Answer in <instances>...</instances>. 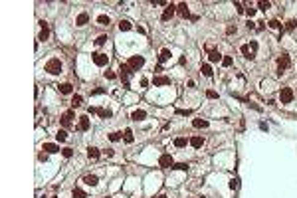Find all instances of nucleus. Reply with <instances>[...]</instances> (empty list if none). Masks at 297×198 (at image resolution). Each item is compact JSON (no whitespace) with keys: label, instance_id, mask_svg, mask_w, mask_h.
<instances>
[{"label":"nucleus","instance_id":"nucleus-47","mask_svg":"<svg viewBox=\"0 0 297 198\" xmlns=\"http://www.w3.org/2000/svg\"><path fill=\"white\" fill-rule=\"evenodd\" d=\"M250 48H252V52H256V50H258V42H250Z\"/></svg>","mask_w":297,"mask_h":198},{"label":"nucleus","instance_id":"nucleus-9","mask_svg":"<svg viewBox=\"0 0 297 198\" xmlns=\"http://www.w3.org/2000/svg\"><path fill=\"white\" fill-rule=\"evenodd\" d=\"M79 131H89V127H91V121H89V117L87 115H81L79 117Z\"/></svg>","mask_w":297,"mask_h":198},{"label":"nucleus","instance_id":"nucleus-22","mask_svg":"<svg viewBox=\"0 0 297 198\" xmlns=\"http://www.w3.org/2000/svg\"><path fill=\"white\" fill-rule=\"evenodd\" d=\"M192 125H194L196 129H206V127H208V121H204V119H194V121H192Z\"/></svg>","mask_w":297,"mask_h":198},{"label":"nucleus","instance_id":"nucleus-53","mask_svg":"<svg viewBox=\"0 0 297 198\" xmlns=\"http://www.w3.org/2000/svg\"><path fill=\"white\" fill-rule=\"evenodd\" d=\"M198 198H204V196H198Z\"/></svg>","mask_w":297,"mask_h":198},{"label":"nucleus","instance_id":"nucleus-43","mask_svg":"<svg viewBox=\"0 0 297 198\" xmlns=\"http://www.w3.org/2000/svg\"><path fill=\"white\" fill-rule=\"evenodd\" d=\"M230 188H232V190H236V188H238V180H236V178L230 180Z\"/></svg>","mask_w":297,"mask_h":198},{"label":"nucleus","instance_id":"nucleus-37","mask_svg":"<svg viewBox=\"0 0 297 198\" xmlns=\"http://www.w3.org/2000/svg\"><path fill=\"white\" fill-rule=\"evenodd\" d=\"M258 8L265 12V10H269V8H271V2H260V4H258Z\"/></svg>","mask_w":297,"mask_h":198},{"label":"nucleus","instance_id":"nucleus-40","mask_svg":"<svg viewBox=\"0 0 297 198\" xmlns=\"http://www.w3.org/2000/svg\"><path fill=\"white\" fill-rule=\"evenodd\" d=\"M285 28H287V30H295V28H297V22H295V20H289V22L285 24Z\"/></svg>","mask_w":297,"mask_h":198},{"label":"nucleus","instance_id":"nucleus-21","mask_svg":"<svg viewBox=\"0 0 297 198\" xmlns=\"http://www.w3.org/2000/svg\"><path fill=\"white\" fill-rule=\"evenodd\" d=\"M202 143H204L202 137H192V139H190V145L194 147V149H200V147H202Z\"/></svg>","mask_w":297,"mask_h":198},{"label":"nucleus","instance_id":"nucleus-2","mask_svg":"<svg viewBox=\"0 0 297 198\" xmlns=\"http://www.w3.org/2000/svg\"><path fill=\"white\" fill-rule=\"evenodd\" d=\"M127 64H129V67H131L133 71H137V69H141V67L145 65V58L143 56H131Z\"/></svg>","mask_w":297,"mask_h":198},{"label":"nucleus","instance_id":"nucleus-12","mask_svg":"<svg viewBox=\"0 0 297 198\" xmlns=\"http://www.w3.org/2000/svg\"><path fill=\"white\" fill-rule=\"evenodd\" d=\"M42 151H46L48 155H54V153H60V147H58V145H54V143H44Z\"/></svg>","mask_w":297,"mask_h":198},{"label":"nucleus","instance_id":"nucleus-26","mask_svg":"<svg viewBox=\"0 0 297 198\" xmlns=\"http://www.w3.org/2000/svg\"><path fill=\"white\" fill-rule=\"evenodd\" d=\"M200 71H202V73L206 75V77H210V75H212V67H210V64H202Z\"/></svg>","mask_w":297,"mask_h":198},{"label":"nucleus","instance_id":"nucleus-11","mask_svg":"<svg viewBox=\"0 0 297 198\" xmlns=\"http://www.w3.org/2000/svg\"><path fill=\"white\" fill-rule=\"evenodd\" d=\"M176 12L182 16V18H188V16H190V10H188V4L186 2H180V4H178V6H176Z\"/></svg>","mask_w":297,"mask_h":198},{"label":"nucleus","instance_id":"nucleus-33","mask_svg":"<svg viewBox=\"0 0 297 198\" xmlns=\"http://www.w3.org/2000/svg\"><path fill=\"white\" fill-rule=\"evenodd\" d=\"M81 105V95H73L72 97V107H79Z\"/></svg>","mask_w":297,"mask_h":198},{"label":"nucleus","instance_id":"nucleus-45","mask_svg":"<svg viewBox=\"0 0 297 198\" xmlns=\"http://www.w3.org/2000/svg\"><path fill=\"white\" fill-rule=\"evenodd\" d=\"M105 77L107 79H115V73H113V71H105Z\"/></svg>","mask_w":297,"mask_h":198},{"label":"nucleus","instance_id":"nucleus-3","mask_svg":"<svg viewBox=\"0 0 297 198\" xmlns=\"http://www.w3.org/2000/svg\"><path fill=\"white\" fill-rule=\"evenodd\" d=\"M279 101H281L283 105L293 101V91H291V87H281V91H279Z\"/></svg>","mask_w":297,"mask_h":198},{"label":"nucleus","instance_id":"nucleus-51","mask_svg":"<svg viewBox=\"0 0 297 198\" xmlns=\"http://www.w3.org/2000/svg\"><path fill=\"white\" fill-rule=\"evenodd\" d=\"M103 153H105L107 157H113V149H107V151H103Z\"/></svg>","mask_w":297,"mask_h":198},{"label":"nucleus","instance_id":"nucleus-23","mask_svg":"<svg viewBox=\"0 0 297 198\" xmlns=\"http://www.w3.org/2000/svg\"><path fill=\"white\" fill-rule=\"evenodd\" d=\"M131 22H129V20H121V22H119V30L121 32H127V30H131Z\"/></svg>","mask_w":297,"mask_h":198},{"label":"nucleus","instance_id":"nucleus-14","mask_svg":"<svg viewBox=\"0 0 297 198\" xmlns=\"http://www.w3.org/2000/svg\"><path fill=\"white\" fill-rule=\"evenodd\" d=\"M40 26H42V32H40V38H38V40H42V42H44V40H48V36H50V30H48V24H46L44 20L40 22Z\"/></svg>","mask_w":297,"mask_h":198},{"label":"nucleus","instance_id":"nucleus-38","mask_svg":"<svg viewBox=\"0 0 297 198\" xmlns=\"http://www.w3.org/2000/svg\"><path fill=\"white\" fill-rule=\"evenodd\" d=\"M206 97H208V99H218V93H216L214 89H208V91H206Z\"/></svg>","mask_w":297,"mask_h":198},{"label":"nucleus","instance_id":"nucleus-49","mask_svg":"<svg viewBox=\"0 0 297 198\" xmlns=\"http://www.w3.org/2000/svg\"><path fill=\"white\" fill-rule=\"evenodd\" d=\"M226 32H228V34H236V26H230V28H228Z\"/></svg>","mask_w":297,"mask_h":198},{"label":"nucleus","instance_id":"nucleus-18","mask_svg":"<svg viewBox=\"0 0 297 198\" xmlns=\"http://www.w3.org/2000/svg\"><path fill=\"white\" fill-rule=\"evenodd\" d=\"M99 155L101 153H99V149H95V147H89V149H87V157H89L91 161H97Z\"/></svg>","mask_w":297,"mask_h":198},{"label":"nucleus","instance_id":"nucleus-39","mask_svg":"<svg viewBox=\"0 0 297 198\" xmlns=\"http://www.w3.org/2000/svg\"><path fill=\"white\" fill-rule=\"evenodd\" d=\"M61 155H64L65 159H72L73 157V151L72 149H64V151H61Z\"/></svg>","mask_w":297,"mask_h":198},{"label":"nucleus","instance_id":"nucleus-17","mask_svg":"<svg viewBox=\"0 0 297 198\" xmlns=\"http://www.w3.org/2000/svg\"><path fill=\"white\" fill-rule=\"evenodd\" d=\"M58 89H60V93H64V95H69L73 91V85L72 83H61L60 87H58Z\"/></svg>","mask_w":297,"mask_h":198},{"label":"nucleus","instance_id":"nucleus-42","mask_svg":"<svg viewBox=\"0 0 297 198\" xmlns=\"http://www.w3.org/2000/svg\"><path fill=\"white\" fill-rule=\"evenodd\" d=\"M176 113H178V115H190L192 111H190V109H178Z\"/></svg>","mask_w":297,"mask_h":198},{"label":"nucleus","instance_id":"nucleus-7","mask_svg":"<svg viewBox=\"0 0 297 198\" xmlns=\"http://www.w3.org/2000/svg\"><path fill=\"white\" fill-rule=\"evenodd\" d=\"M174 12H176V6H174V4H169V6L165 8V12H162V16H161V18L165 20V22H169V20L174 16Z\"/></svg>","mask_w":297,"mask_h":198},{"label":"nucleus","instance_id":"nucleus-50","mask_svg":"<svg viewBox=\"0 0 297 198\" xmlns=\"http://www.w3.org/2000/svg\"><path fill=\"white\" fill-rule=\"evenodd\" d=\"M149 85V79H141V87H147Z\"/></svg>","mask_w":297,"mask_h":198},{"label":"nucleus","instance_id":"nucleus-35","mask_svg":"<svg viewBox=\"0 0 297 198\" xmlns=\"http://www.w3.org/2000/svg\"><path fill=\"white\" fill-rule=\"evenodd\" d=\"M232 64H234V60H232L230 56H224V58H222V65H224V67H230Z\"/></svg>","mask_w":297,"mask_h":198},{"label":"nucleus","instance_id":"nucleus-30","mask_svg":"<svg viewBox=\"0 0 297 198\" xmlns=\"http://www.w3.org/2000/svg\"><path fill=\"white\" fill-rule=\"evenodd\" d=\"M56 139H58V141H60V143H64L65 139H68V133H65L64 129H61V131H58V133H56Z\"/></svg>","mask_w":297,"mask_h":198},{"label":"nucleus","instance_id":"nucleus-34","mask_svg":"<svg viewBox=\"0 0 297 198\" xmlns=\"http://www.w3.org/2000/svg\"><path fill=\"white\" fill-rule=\"evenodd\" d=\"M269 28H273V30H281V22H279V20H269Z\"/></svg>","mask_w":297,"mask_h":198},{"label":"nucleus","instance_id":"nucleus-19","mask_svg":"<svg viewBox=\"0 0 297 198\" xmlns=\"http://www.w3.org/2000/svg\"><path fill=\"white\" fill-rule=\"evenodd\" d=\"M83 182L89 184V186H95V184L99 182V178H97V174H87L85 178H83Z\"/></svg>","mask_w":297,"mask_h":198},{"label":"nucleus","instance_id":"nucleus-25","mask_svg":"<svg viewBox=\"0 0 297 198\" xmlns=\"http://www.w3.org/2000/svg\"><path fill=\"white\" fill-rule=\"evenodd\" d=\"M208 60H210V62H220V60H222V54H220V52H210V54H208Z\"/></svg>","mask_w":297,"mask_h":198},{"label":"nucleus","instance_id":"nucleus-13","mask_svg":"<svg viewBox=\"0 0 297 198\" xmlns=\"http://www.w3.org/2000/svg\"><path fill=\"white\" fill-rule=\"evenodd\" d=\"M154 85H170V77H165V75H157L153 79Z\"/></svg>","mask_w":297,"mask_h":198},{"label":"nucleus","instance_id":"nucleus-10","mask_svg":"<svg viewBox=\"0 0 297 198\" xmlns=\"http://www.w3.org/2000/svg\"><path fill=\"white\" fill-rule=\"evenodd\" d=\"M73 115H75V113L73 111H65L64 113V115H61V125H64V127H69V125H72V119H73Z\"/></svg>","mask_w":297,"mask_h":198},{"label":"nucleus","instance_id":"nucleus-48","mask_svg":"<svg viewBox=\"0 0 297 198\" xmlns=\"http://www.w3.org/2000/svg\"><path fill=\"white\" fill-rule=\"evenodd\" d=\"M236 8H238V12H240V14L244 12V8H242V2H236Z\"/></svg>","mask_w":297,"mask_h":198},{"label":"nucleus","instance_id":"nucleus-5","mask_svg":"<svg viewBox=\"0 0 297 198\" xmlns=\"http://www.w3.org/2000/svg\"><path fill=\"white\" fill-rule=\"evenodd\" d=\"M158 165H161L162 168H173L174 166V159H173V155H162L161 159H158Z\"/></svg>","mask_w":297,"mask_h":198},{"label":"nucleus","instance_id":"nucleus-31","mask_svg":"<svg viewBox=\"0 0 297 198\" xmlns=\"http://www.w3.org/2000/svg\"><path fill=\"white\" fill-rule=\"evenodd\" d=\"M97 113H99V115L103 117V119H109V117L113 115V113L109 111V109H97Z\"/></svg>","mask_w":297,"mask_h":198},{"label":"nucleus","instance_id":"nucleus-27","mask_svg":"<svg viewBox=\"0 0 297 198\" xmlns=\"http://www.w3.org/2000/svg\"><path fill=\"white\" fill-rule=\"evenodd\" d=\"M123 141H125V143H129V145L133 143V131H131V129H127V131L123 133Z\"/></svg>","mask_w":297,"mask_h":198},{"label":"nucleus","instance_id":"nucleus-16","mask_svg":"<svg viewBox=\"0 0 297 198\" xmlns=\"http://www.w3.org/2000/svg\"><path fill=\"white\" fill-rule=\"evenodd\" d=\"M87 22H89V14H85V12H81V14L77 16V20H75V24H77V26H85Z\"/></svg>","mask_w":297,"mask_h":198},{"label":"nucleus","instance_id":"nucleus-24","mask_svg":"<svg viewBox=\"0 0 297 198\" xmlns=\"http://www.w3.org/2000/svg\"><path fill=\"white\" fill-rule=\"evenodd\" d=\"M170 56H173V54H170V50H162V52H161V56H158V60H161V62H166V60H170Z\"/></svg>","mask_w":297,"mask_h":198},{"label":"nucleus","instance_id":"nucleus-54","mask_svg":"<svg viewBox=\"0 0 297 198\" xmlns=\"http://www.w3.org/2000/svg\"><path fill=\"white\" fill-rule=\"evenodd\" d=\"M52 198H58V196H52Z\"/></svg>","mask_w":297,"mask_h":198},{"label":"nucleus","instance_id":"nucleus-46","mask_svg":"<svg viewBox=\"0 0 297 198\" xmlns=\"http://www.w3.org/2000/svg\"><path fill=\"white\" fill-rule=\"evenodd\" d=\"M246 12H248V16H250V18H252V16L256 14V8H248V10H246Z\"/></svg>","mask_w":297,"mask_h":198},{"label":"nucleus","instance_id":"nucleus-44","mask_svg":"<svg viewBox=\"0 0 297 198\" xmlns=\"http://www.w3.org/2000/svg\"><path fill=\"white\" fill-rule=\"evenodd\" d=\"M95 42H97L99 46H101V44H105V42H107V36H99V38H97Z\"/></svg>","mask_w":297,"mask_h":198},{"label":"nucleus","instance_id":"nucleus-29","mask_svg":"<svg viewBox=\"0 0 297 198\" xmlns=\"http://www.w3.org/2000/svg\"><path fill=\"white\" fill-rule=\"evenodd\" d=\"M174 147H178V149L186 147V139L184 137H176V139H174Z\"/></svg>","mask_w":297,"mask_h":198},{"label":"nucleus","instance_id":"nucleus-4","mask_svg":"<svg viewBox=\"0 0 297 198\" xmlns=\"http://www.w3.org/2000/svg\"><path fill=\"white\" fill-rule=\"evenodd\" d=\"M93 64H95V65H99V67L107 65V64H109V58H107V54H101V52L93 54Z\"/></svg>","mask_w":297,"mask_h":198},{"label":"nucleus","instance_id":"nucleus-41","mask_svg":"<svg viewBox=\"0 0 297 198\" xmlns=\"http://www.w3.org/2000/svg\"><path fill=\"white\" fill-rule=\"evenodd\" d=\"M109 139H111L113 143H117V141L121 139V133H111V135H109Z\"/></svg>","mask_w":297,"mask_h":198},{"label":"nucleus","instance_id":"nucleus-32","mask_svg":"<svg viewBox=\"0 0 297 198\" xmlns=\"http://www.w3.org/2000/svg\"><path fill=\"white\" fill-rule=\"evenodd\" d=\"M97 22L101 24V26H109V22H111V20H109V16H99V18H97Z\"/></svg>","mask_w":297,"mask_h":198},{"label":"nucleus","instance_id":"nucleus-15","mask_svg":"<svg viewBox=\"0 0 297 198\" xmlns=\"http://www.w3.org/2000/svg\"><path fill=\"white\" fill-rule=\"evenodd\" d=\"M145 117H147V111H143V109H137V111H133L131 119H133V121H143Z\"/></svg>","mask_w":297,"mask_h":198},{"label":"nucleus","instance_id":"nucleus-52","mask_svg":"<svg viewBox=\"0 0 297 198\" xmlns=\"http://www.w3.org/2000/svg\"><path fill=\"white\" fill-rule=\"evenodd\" d=\"M158 198H166V196H165V194H161V196H158Z\"/></svg>","mask_w":297,"mask_h":198},{"label":"nucleus","instance_id":"nucleus-28","mask_svg":"<svg viewBox=\"0 0 297 198\" xmlns=\"http://www.w3.org/2000/svg\"><path fill=\"white\" fill-rule=\"evenodd\" d=\"M72 196H73V198H87V194H85V192L81 190V188H73Z\"/></svg>","mask_w":297,"mask_h":198},{"label":"nucleus","instance_id":"nucleus-6","mask_svg":"<svg viewBox=\"0 0 297 198\" xmlns=\"http://www.w3.org/2000/svg\"><path fill=\"white\" fill-rule=\"evenodd\" d=\"M119 71H121V79L125 81V87H129V81H127V77L133 73V69L129 67V64H121V67H119Z\"/></svg>","mask_w":297,"mask_h":198},{"label":"nucleus","instance_id":"nucleus-8","mask_svg":"<svg viewBox=\"0 0 297 198\" xmlns=\"http://www.w3.org/2000/svg\"><path fill=\"white\" fill-rule=\"evenodd\" d=\"M289 64H291V62H289V56H287V54H283V56H281V58H279V60H277V67H279V73H281V71H285L287 67H289Z\"/></svg>","mask_w":297,"mask_h":198},{"label":"nucleus","instance_id":"nucleus-20","mask_svg":"<svg viewBox=\"0 0 297 198\" xmlns=\"http://www.w3.org/2000/svg\"><path fill=\"white\" fill-rule=\"evenodd\" d=\"M240 52L244 54V58H248V60H254V52L250 50V46H248V44H244V46H242V48H240Z\"/></svg>","mask_w":297,"mask_h":198},{"label":"nucleus","instance_id":"nucleus-36","mask_svg":"<svg viewBox=\"0 0 297 198\" xmlns=\"http://www.w3.org/2000/svg\"><path fill=\"white\" fill-rule=\"evenodd\" d=\"M173 168H176V170H188V165L186 163H174Z\"/></svg>","mask_w":297,"mask_h":198},{"label":"nucleus","instance_id":"nucleus-1","mask_svg":"<svg viewBox=\"0 0 297 198\" xmlns=\"http://www.w3.org/2000/svg\"><path fill=\"white\" fill-rule=\"evenodd\" d=\"M61 62L58 60V58H52V60L48 62V64H46V71H48V73H52V75H58V73H61Z\"/></svg>","mask_w":297,"mask_h":198}]
</instances>
